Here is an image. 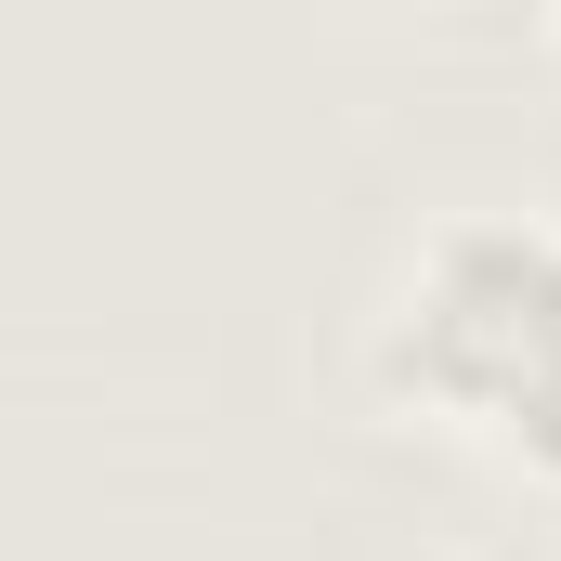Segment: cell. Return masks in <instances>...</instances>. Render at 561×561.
I'll return each mask as SVG.
<instances>
[{
    "label": "cell",
    "mask_w": 561,
    "mask_h": 561,
    "mask_svg": "<svg viewBox=\"0 0 561 561\" xmlns=\"http://www.w3.org/2000/svg\"><path fill=\"white\" fill-rule=\"evenodd\" d=\"M366 379L496 470L561 483V209H444L366 327Z\"/></svg>",
    "instance_id": "cell-1"
},
{
    "label": "cell",
    "mask_w": 561,
    "mask_h": 561,
    "mask_svg": "<svg viewBox=\"0 0 561 561\" xmlns=\"http://www.w3.org/2000/svg\"><path fill=\"white\" fill-rule=\"evenodd\" d=\"M549 53H561V13H549Z\"/></svg>",
    "instance_id": "cell-2"
}]
</instances>
